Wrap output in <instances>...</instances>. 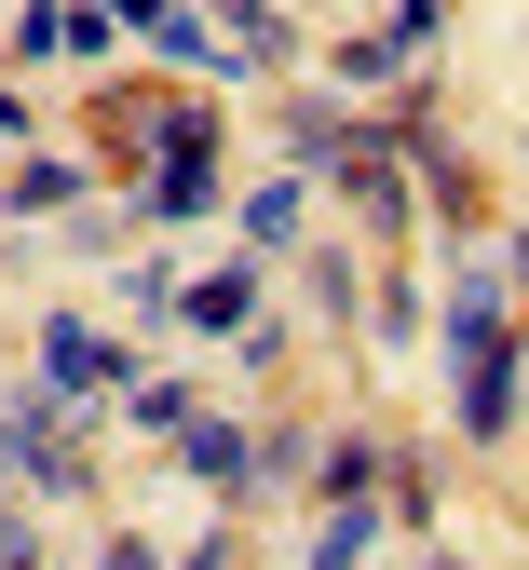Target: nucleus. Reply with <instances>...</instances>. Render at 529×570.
<instances>
[{
  "instance_id": "1",
  "label": "nucleus",
  "mask_w": 529,
  "mask_h": 570,
  "mask_svg": "<svg viewBox=\"0 0 529 570\" xmlns=\"http://www.w3.org/2000/svg\"><path fill=\"white\" fill-rule=\"evenodd\" d=\"M41 381H55V394H41V421H68V407H96V394H123L136 367H123V353H109L96 326H68V313H55V326H41Z\"/></svg>"
},
{
  "instance_id": "2",
  "label": "nucleus",
  "mask_w": 529,
  "mask_h": 570,
  "mask_svg": "<svg viewBox=\"0 0 529 570\" xmlns=\"http://www.w3.org/2000/svg\"><path fill=\"white\" fill-rule=\"evenodd\" d=\"M177 313L217 326V340H258V258H245V272H190V285H177Z\"/></svg>"
},
{
  "instance_id": "3",
  "label": "nucleus",
  "mask_w": 529,
  "mask_h": 570,
  "mask_svg": "<svg viewBox=\"0 0 529 570\" xmlns=\"http://www.w3.org/2000/svg\"><path fill=\"white\" fill-rule=\"evenodd\" d=\"M0 204H14V218H68V204H82V177H68L55 150H14V164H0Z\"/></svg>"
},
{
  "instance_id": "4",
  "label": "nucleus",
  "mask_w": 529,
  "mask_h": 570,
  "mask_svg": "<svg viewBox=\"0 0 529 570\" xmlns=\"http://www.w3.org/2000/svg\"><path fill=\"white\" fill-rule=\"evenodd\" d=\"M177 449H190V475H204V489H245V475H258V449L232 435V421H190Z\"/></svg>"
},
{
  "instance_id": "5",
  "label": "nucleus",
  "mask_w": 529,
  "mask_h": 570,
  "mask_svg": "<svg viewBox=\"0 0 529 570\" xmlns=\"http://www.w3.org/2000/svg\"><path fill=\"white\" fill-rule=\"evenodd\" d=\"M109 14H123L136 41H164V55H190V68H217V41H204V28L177 14V0H109Z\"/></svg>"
},
{
  "instance_id": "6",
  "label": "nucleus",
  "mask_w": 529,
  "mask_h": 570,
  "mask_svg": "<svg viewBox=\"0 0 529 570\" xmlns=\"http://www.w3.org/2000/svg\"><path fill=\"white\" fill-rule=\"evenodd\" d=\"M204 204H217V177H204V150H177L164 177H149V218H204Z\"/></svg>"
},
{
  "instance_id": "7",
  "label": "nucleus",
  "mask_w": 529,
  "mask_h": 570,
  "mask_svg": "<svg viewBox=\"0 0 529 570\" xmlns=\"http://www.w3.org/2000/svg\"><path fill=\"white\" fill-rule=\"evenodd\" d=\"M285 232H298V177H258L245 190V245H285Z\"/></svg>"
},
{
  "instance_id": "8",
  "label": "nucleus",
  "mask_w": 529,
  "mask_h": 570,
  "mask_svg": "<svg viewBox=\"0 0 529 570\" xmlns=\"http://www.w3.org/2000/svg\"><path fill=\"white\" fill-rule=\"evenodd\" d=\"M123 407H136V435H190V394L177 381H123Z\"/></svg>"
},
{
  "instance_id": "9",
  "label": "nucleus",
  "mask_w": 529,
  "mask_h": 570,
  "mask_svg": "<svg viewBox=\"0 0 529 570\" xmlns=\"http://www.w3.org/2000/svg\"><path fill=\"white\" fill-rule=\"evenodd\" d=\"M366 530H381V503H340V517H326V543H313V570H353V557H366Z\"/></svg>"
},
{
  "instance_id": "10",
  "label": "nucleus",
  "mask_w": 529,
  "mask_h": 570,
  "mask_svg": "<svg viewBox=\"0 0 529 570\" xmlns=\"http://www.w3.org/2000/svg\"><path fill=\"white\" fill-rule=\"evenodd\" d=\"M217 14H232V41H258V55H285V14H272V0H217Z\"/></svg>"
},
{
  "instance_id": "11",
  "label": "nucleus",
  "mask_w": 529,
  "mask_h": 570,
  "mask_svg": "<svg viewBox=\"0 0 529 570\" xmlns=\"http://www.w3.org/2000/svg\"><path fill=\"white\" fill-rule=\"evenodd\" d=\"M0 570H41V543H28V517L0 503Z\"/></svg>"
},
{
  "instance_id": "12",
  "label": "nucleus",
  "mask_w": 529,
  "mask_h": 570,
  "mask_svg": "<svg viewBox=\"0 0 529 570\" xmlns=\"http://www.w3.org/2000/svg\"><path fill=\"white\" fill-rule=\"evenodd\" d=\"M96 570H164V557H149V543H109V557H96Z\"/></svg>"
},
{
  "instance_id": "13",
  "label": "nucleus",
  "mask_w": 529,
  "mask_h": 570,
  "mask_svg": "<svg viewBox=\"0 0 529 570\" xmlns=\"http://www.w3.org/2000/svg\"><path fill=\"white\" fill-rule=\"evenodd\" d=\"M0 164H14V96H0Z\"/></svg>"
},
{
  "instance_id": "14",
  "label": "nucleus",
  "mask_w": 529,
  "mask_h": 570,
  "mask_svg": "<svg viewBox=\"0 0 529 570\" xmlns=\"http://www.w3.org/2000/svg\"><path fill=\"white\" fill-rule=\"evenodd\" d=\"M434 14H448V0H434Z\"/></svg>"
}]
</instances>
